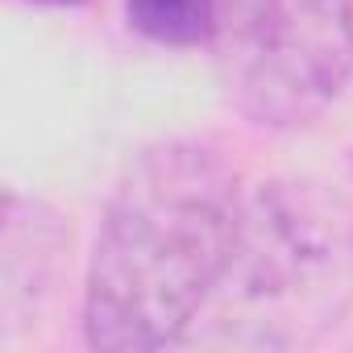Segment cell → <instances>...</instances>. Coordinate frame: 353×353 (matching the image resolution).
<instances>
[{
  "mask_svg": "<svg viewBox=\"0 0 353 353\" xmlns=\"http://www.w3.org/2000/svg\"><path fill=\"white\" fill-rule=\"evenodd\" d=\"M241 200L233 166L208 141L145 145L117 179L92 245L88 345L150 353L179 341L229 270Z\"/></svg>",
  "mask_w": 353,
  "mask_h": 353,
  "instance_id": "cell-1",
  "label": "cell"
},
{
  "mask_svg": "<svg viewBox=\"0 0 353 353\" xmlns=\"http://www.w3.org/2000/svg\"><path fill=\"white\" fill-rule=\"evenodd\" d=\"M221 328L245 345H307L353 303V208L324 183L279 179L241 200Z\"/></svg>",
  "mask_w": 353,
  "mask_h": 353,
  "instance_id": "cell-2",
  "label": "cell"
},
{
  "mask_svg": "<svg viewBox=\"0 0 353 353\" xmlns=\"http://www.w3.org/2000/svg\"><path fill=\"white\" fill-rule=\"evenodd\" d=\"M212 54L245 121L307 125L353 75V0H216Z\"/></svg>",
  "mask_w": 353,
  "mask_h": 353,
  "instance_id": "cell-3",
  "label": "cell"
},
{
  "mask_svg": "<svg viewBox=\"0 0 353 353\" xmlns=\"http://www.w3.org/2000/svg\"><path fill=\"white\" fill-rule=\"evenodd\" d=\"M129 26L162 46H200L212 38L216 0H129Z\"/></svg>",
  "mask_w": 353,
  "mask_h": 353,
  "instance_id": "cell-4",
  "label": "cell"
},
{
  "mask_svg": "<svg viewBox=\"0 0 353 353\" xmlns=\"http://www.w3.org/2000/svg\"><path fill=\"white\" fill-rule=\"evenodd\" d=\"M34 5H79V0H34Z\"/></svg>",
  "mask_w": 353,
  "mask_h": 353,
  "instance_id": "cell-5",
  "label": "cell"
}]
</instances>
